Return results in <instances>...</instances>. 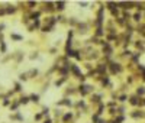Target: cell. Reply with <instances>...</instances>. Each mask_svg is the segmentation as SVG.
<instances>
[{"label":"cell","mask_w":145,"mask_h":123,"mask_svg":"<svg viewBox=\"0 0 145 123\" xmlns=\"http://www.w3.org/2000/svg\"><path fill=\"white\" fill-rule=\"evenodd\" d=\"M90 91H93V86L83 84V86L80 87V93H81V96H86V94H87V93H90Z\"/></svg>","instance_id":"obj_1"},{"label":"cell","mask_w":145,"mask_h":123,"mask_svg":"<svg viewBox=\"0 0 145 123\" xmlns=\"http://www.w3.org/2000/svg\"><path fill=\"white\" fill-rule=\"evenodd\" d=\"M110 70H112V74H116V72H121L122 67H121V64L113 62V64H110Z\"/></svg>","instance_id":"obj_2"},{"label":"cell","mask_w":145,"mask_h":123,"mask_svg":"<svg viewBox=\"0 0 145 123\" xmlns=\"http://www.w3.org/2000/svg\"><path fill=\"white\" fill-rule=\"evenodd\" d=\"M57 106H73V103H71V100H68V98H64V100L58 101Z\"/></svg>","instance_id":"obj_3"},{"label":"cell","mask_w":145,"mask_h":123,"mask_svg":"<svg viewBox=\"0 0 145 123\" xmlns=\"http://www.w3.org/2000/svg\"><path fill=\"white\" fill-rule=\"evenodd\" d=\"M55 9L59 10V12L64 10V9H65V2H57V3H55Z\"/></svg>","instance_id":"obj_4"},{"label":"cell","mask_w":145,"mask_h":123,"mask_svg":"<svg viewBox=\"0 0 145 123\" xmlns=\"http://www.w3.org/2000/svg\"><path fill=\"white\" fill-rule=\"evenodd\" d=\"M129 103H131L132 106H136V104H139V100H138V97H136V96H132V97L129 98Z\"/></svg>","instance_id":"obj_5"},{"label":"cell","mask_w":145,"mask_h":123,"mask_svg":"<svg viewBox=\"0 0 145 123\" xmlns=\"http://www.w3.org/2000/svg\"><path fill=\"white\" fill-rule=\"evenodd\" d=\"M29 101H31V98H29V97H25V96L19 98V103H20V104H28Z\"/></svg>","instance_id":"obj_6"},{"label":"cell","mask_w":145,"mask_h":123,"mask_svg":"<svg viewBox=\"0 0 145 123\" xmlns=\"http://www.w3.org/2000/svg\"><path fill=\"white\" fill-rule=\"evenodd\" d=\"M144 116H145L144 112H133V113H132V117H135V119H136V117H144Z\"/></svg>","instance_id":"obj_7"},{"label":"cell","mask_w":145,"mask_h":123,"mask_svg":"<svg viewBox=\"0 0 145 123\" xmlns=\"http://www.w3.org/2000/svg\"><path fill=\"white\" fill-rule=\"evenodd\" d=\"M29 98H31V101H33V103H38L39 101V96L38 94H31Z\"/></svg>","instance_id":"obj_8"},{"label":"cell","mask_w":145,"mask_h":123,"mask_svg":"<svg viewBox=\"0 0 145 123\" xmlns=\"http://www.w3.org/2000/svg\"><path fill=\"white\" fill-rule=\"evenodd\" d=\"M106 71V64H100L97 67V72H105Z\"/></svg>","instance_id":"obj_9"},{"label":"cell","mask_w":145,"mask_h":123,"mask_svg":"<svg viewBox=\"0 0 145 123\" xmlns=\"http://www.w3.org/2000/svg\"><path fill=\"white\" fill-rule=\"evenodd\" d=\"M136 94H138V96H144V94H145V87H138Z\"/></svg>","instance_id":"obj_10"},{"label":"cell","mask_w":145,"mask_h":123,"mask_svg":"<svg viewBox=\"0 0 145 123\" xmlns=\"http://www.w3.org/2000/svg\"><path fill=\"white\" fill-rule=\"evenodd\" d=\"M141 19H142V15H141V13H135V15H133V20L139 22Z\"/></svg>","instance_id":"obj_11"},{"label":"cell","mask_w":145,"mask_h":123,"mask_svg":"<svg viewBox=\"0 0 145 123\" xmlns=\"http://www.w3.org/2000/svg\"><path fill=\"white\" fill-rule=\"evenodd\" d=\"M28 75H29V77H35V75H38V70H31V71L28 72Z\"/></svg>","instance_id":"obj_12"},{"label":"cell","mask_w":145,"mask_h":123,"mask_svg":"<svg viewBox=\"0 0 145 123\" xmlns=\"http://www.w3.org/2000/svg\"><path fill=\"white\" fill-rule=\"evenodd\" d=\"M71 117H73V114H71V113H67V114H64L63 120H64V122H68V120H70Z\"/></svg>","instance_id":"obj_13"},{"label":"cell","mask_w":145,"mask_h":123,"mask_svg":"<svg viewBox=\"0 0 145 123\" xmlns=\"http://www.w3.org/2000/svg\"><path fill=\"white\" fill-rule=\"evenodd\" d=\"M10 36H12V39H15V41H22V39H23L20 35H16V34H12Z\"/></svg>","instance_id":"obj_14"},{"label":"cell","mask_w":145,"mask_h":123,"mask_svg":"<svg viewBox=\"0 0 145 123\" xmlns=\"http://www.w3.org/2000/svg\"><path fill=\"white\" fill-rule=\"evenodd\" d=\"M123 120H125V117H123V116H119V117H116V119H115V122H113V123H122Z\"/></svg>","instance_id":"obj_15"},{"label":"cell","mask_w":145,"mask_h":123,"mask_svg":"<svg viewBox=\"0 0 145 123\" xmlns=\"http://www.w3.org/2000/svg\"><path fill=\"white\" fill-rule=\"evenodd\" d=\"M86 29H87L86 23H81V25H80V32H83V34H84V32H86Z\"/></svg>","instance_id":"obj_16"},{"label":"cell","mask_w":145,"mask_h":123,"mask_svg":"<svg viewBox=\"0 0 145 123\" xmlns=\"http://www.w3.org/2000/svg\"><path fill=\"white\" fill-rule=\"evenodd\" d=\"M64 80H65V77H64V78H61V80H58V81H55V86H57V87H59V86L64 83Z\"/></svg>","instance_id":"obj_17"},{"label":"cell","mask_w":145,"mask_h":123,"mask_svg":"<svg viewBox=\"0 0 145 123\" xmlns=\"http://www.w3.org/2000/svg\"><path fill=\"white\" fill-rule=\"evenodd\" d=\"M91 100L94 101V103H99V100H100V96H91Z\"/></svg>","instance_id":"obj_18"},{"label":"cell","mask_w":145,"mask_h":123,"mask_svg":"<svg viewBox=\"0 0 145 123\" xmlns=\"http://www.w3.org/2000/svg\"><path fill=\"white\" fill-rule=\"evenodd\" d=\"M102 84H103V86H107V84H109V77H105L103 80H102Z\"/></svg>","instance_id":"obj_19"},{"label":"cell","mask_w":145,"mask_h":123,"mask_svg":"<svg viewBox=\"0 0 145 123\" xmlns=\"http://www.w3.org/2000/svg\"><path fill=\"white\" fill-rule=\"evenodd\" d=\"M0 48H2V52H6V44L3 42V41L0 42Z\"/></svg>","instance_id":"obj_20"},{"label":"cell","mask_w":145,"mask_h":123,"mask_svg":"<svg viewBox=\"0 0 145 123\" xmlns=\"http://www.w3.org/2000/svg\"><path fill=\"white\" fill-rule=\"evenodd\" d=\"M126 98H128V96H125V94H123V96L119 97V101H122V103H123V101H126Z\"/></svg>","instance_id":"obj_21"},{"label":"cell","mask_w":145,"mask_h":123,"mask_svg":"<svg viewBox=\"0 0 145 123\" xmlns=\"http://www.w3.org/2000/svg\"><path fill=\"white\" fill-rule=\"evenodd\" d=\"M19 78L25 81V80H26V78H28V74H20V75H19Z\"/></svg>","instance_id":"obj_22"},{"label":"cell","mask_w":145,"mask_h":123,"mask_svg":"<svg viewBox=\"0 0 145 123\" xmlns=\"http://www.w3.org/2000/svg\"><path fill=\"white\" fill-rule=\"evenodd\" d=\"M15 87H16V88H15L16 91H20V90H22V88H20V84H19V83H16V84H15Z\"/></svg>","instance_id":"obj_23"},{"label":"cell","mask_w":145,"mask_h":123,"mask_svg":"<svg viewBox=\"0 0 145 123\" xmlns=\"http://www.w3.org/2000/svg\"><path fill=\"white\" fill-rule=\"evenodd\" d=\"M15 10H16L15 7H9V9H6V12H7V13H13Z\"/></svg>","instance_id":"obj_24"},{"label":"cell","mask_w":145,"mask_h":123,"mask_svg":"<svg viewBox=\"0 0 145 123\" xmlns=\"http://www.w3.org/2000/svg\"><path fill=\"white\" fill-rule=\"evenodd\" d=\"M48 113H49V109H48V107H44V112H42V114H45V116H47Z\"/></svg>","instance_id":"obj_25"},{"label":"cell","mask_w":145,"mask_h":123,"mask_svg":"<svg viewBox=\"0 0 145 123\" xmlns=\"http://www.w3.org/2000/svg\"><path fill=\"white\" fill-rule=\"evenodd\" d=\"M29 6H36V2H28Z\"/></svg>","instance_id":"obj_26"},{"label":"cell","mask_w":145,"mask_h":123,"mask_svg":"<svg viewBox=\"0 0 145 123\" xmlns=\"http://www.w3.org/2000/svg\"><path fill=\"white\" fill-rule=\"evenodd\" d=\"M41 117H42V114H39V113H38V114H36V116H35V119H36V120H39Z\"/></svg>","instance_id":"obj_27"},{"label":"cell","mask_w":145,"mask_h":123,"mask_svg":"<svg viewBox=\"0 0 145 123\" xmlns=\"http://www.w3.org/2000/svg\"><path fill=\"white\" fill-rule=\"evenodd\" d=\"M4 13H7L6 9H0V15H4Z\"/></svg>","instance_id":"obj_28"},{"label":"cell","mask_w":145,"mask_h":123,"mask_svg":"<svg viewBox=\"0 0 145 123\" xmlns=\"http://www.w3.org/2000/svg\"><path fill=\"white\" fill-rule=\"evenodd\" d=\"M78 4H80V6H87V2H80Z\"/></svg>","instance_id":"obj_29"},{"label":"cell","mask_w":145,"mask_h":123,"mask_svg":"<svg viewBox=\"0 0 145 123\" xmlns=\"http://www.w3.org/2000/svg\"><path fill=\"white\" fill-rule=\"evenodd\" d=\"M35 58H38V54H35V55H31V60H35Z\"/></svg>","instance_id":"obj_30"},{"label":"cell","mask_w":145,"mask_h":123,"mask_svg":"<svg viewBox=\"0 0 145 123\" xmlns=\"http://www.w3.org/2000/svg\"><path fill=\"white\" fill-rule=\"evenodd\" d=\"M61 114H63L61 112H59V110H57V113H55V116H57V117H58V116H61Z\"/></svg>","instance_id":"obj_31"},{"label":"cell","mask_w":145,"mask_h":123,"mask_svg":"<svg viewBox=\"0 0 145 123\" xmlns=\"http://www.w3.org/2000/svg\"><path fill=\"white\" fill-rule=\"evenodd\" d=\"M97 123H107V122H106V120H103V119H100V120H99Z\"/></svg>","instance_id":"obj_32"},{"label":"cell","mask_w":145,"mask_h":123,"mask_svg":"<svg viewBox=\"0 0 145 123\" xmlns=\"http://www.w3.org/2000/svg\"><path fill=\"white\" fill-rule=\"evenodd\" d=\"M2 29H4V25H0V30H2Z\"/></svg>","instance_id":"obj_33"},{"label":"cell","mask_w":145,"mask_h":123,"mask_svg":"<svg viewBox=\"0 0 145 123\" xmlns=\"http://www.w3.org/2000/svg\"><path fill=\"white\" fill-rule=\"evenodd\" d=\"M44 123H52V122H51V120H45Z\"/></svg>","instance_id":"obj_34"},{"label":"cell","mask_w":145,"mask_h":123,"mask_svg":"<svg viewBox=\"0 0 145 123\" xmlns=\"http://www.w3.org/2000/svg\"><path fill=\"white\" fill-rule=\"evenodd\" d=\"M142 104H144V106H145V98H144V101H142Z\"/></svg>","instance_id":"obj_35"}]
</instances>
